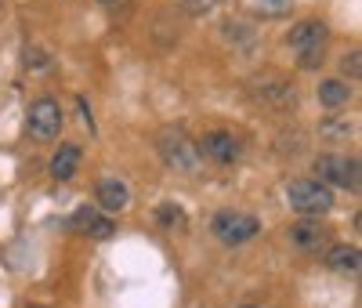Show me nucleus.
<instances>
[{
    "instance_id": "f257e3e1",
    "label": "nucleus",
    "mask_w": 362,
    "mask_h": 308,
    "mask_svg": "<svg viewBox=\"0 0 362 308\" xmlns=\"http://www.w3.org/2000/svg\"><path fill=\"white\" fill-rule=\"evenodd\" d=\"M290 47H293V55H297V69H319L322 66V55H326V44H329V29H326V22H319V18H305V22H297L293 29H290Z\"/></svg>"
},
{
    "instance_id": "f03ea898",
    "label": "nucleus",
    "mask_w": 362,
    "mask_h": 308,
    "mask_svg": "<svg viewBox=\"0 0 362 308\" xmlns=\"http://www.w3.org/2000/svg\"><path fill=\"white\" fill-rule=\"evenodd\" d=\"M156 149H160V156H163V164L170 167V171H177V174H199V167H203V156H199V145L181 131V127H163L160 131V138H156Z\"/></svg>"
},
{
    "instance_id": "7ed1b4c3",
    "label": "nucleus",
    "mask_w": 362,
    "mask_h": 308,
    "mask_svg": "<svg viewBox=\"0 0 362 308\" xmlns=\"http://www.w3.org/2000/svg\"><path fill=\"white\" fill-rule=\"evenodd\" d=\"M286 200L300 218H322V214L334 210V193L319 178H293L286 185Z\"/></svg>"
},
{
    "instance_id": "20e7f679",
    "label": "nucleus",
    "mask_w": 362,
    "mask_h": 308,
    "mask_svg": "<svg viewBox=\"0 0 362 308\" xmlns=\"http://www.w3.org/2000/svg\"><path fill=\"white\" fill-rule=\"evenodd\" d=\"M210 232H214L225 246H243L261 232V222L247 210H221V214H214V222H210Z\"/></svg>"
},
{
    "instance_id": "39448f33",
    "label": "nucleus",
    "mask_w": 362,
    "mask_h": 308,
    "mask_svg": "<svg viewBox=\"0 0 362 308\" xmlns=\"http://www.w3.org/2000/svg\"><path fill=\"white\" fill-rule=\"evenodd\" d=\"M315 174L322 185H337V189L358 193V160L341 156V152H322L315 156Z\"/></svg>"
},
{
    "instance_id": "423d86ee",
    "label": "nucleus",
    "mask_w": 362,
    "mask_h": 308,
    "mask_svg": "<svg viewBox=\"0 0 362 308\" xmlns=\"http://www.w3.org/2000/svg\"><path fill=\"white\" fill-rule=\"evenodd\" d=\"M62 105H58V98H37L33 105H29V120H25V127H29V138L33 142H54L58 135H62Z\"/></svg>"
},
{
    "instance_id": "0eeeda50",
    "label": "nucleus",
    "mask_w": 362,
    "mask_h": 308,
    "mask_svg": "<svg viewBox=\"0 0 362 308\" xmlns=\"http://www.w3.org/2000/svg\"><path fill=\"white\" fill-rule=\"evenodd\" d=\"M196 145H199V156H206L218 167H228V164H235L239 156H243V145H239V138H232L228 131H210Z\"/></svg>"
},
{
    "instance_id": "6e6552de",
    "label": "nucleus",
    "mask_w": 362,
    "mask_h": 308,
    "mask_svg": "<svg viewBox=\"0 0 362 308\" xmlns=\"http://www.w3.org/2000/svg\"><path fill=\"white\" fill-rule=\"evenodd\" d=\"M66 225H69V232H80V236H90V239H109L116 232V222L98 207H80Z\"/></svg>"
},
{
    "instance_id": "1a4fd4ad",
    "label": "nucleus",
    "mask_w": 362,
    "mask_h": 308,
    "mask_svg": "<svg viewBox=\"0 0 362 308\" xmlns=\"http://www.w3.org/2000/svg\"><path fill=\"white\" fill-rule=\"evenodd\" d=\"M80 160H83V149H80L76 142H66V145H58V152L51 156L47 174H51L54 181H73L76 171H80Z\"/></svg>"
},
{
    "instance_id": "9d476101",
    "label": "nucleus",
    "mask_w": 362,
    "mask_h": 308,
    "mask_svg": "<svg viewBox=\"0 0 362 308\" xmlns=\"http://www.w3.org/2000/svg\"><path fill=\"white\" fill-rule=\"evenodd\" d=\"M127 203H131L127 181H119V178H102L98 181V210L119 214V210H127Z\"/></svg>"
},
{
    "instance_id": "9b49d317",
    "label": "nucleus",
    "mask_w": 362,
    "mask_h": 308,
    "mask_svg": "<svg viewBox=\"0 0 362 308\" xmlns=\"http://www.w3.org/2000/svg\"><path fill=\"white\" fill-rule=\"evenodd\" d=\"M326 265L334 268L337 275H355L362 272V254H358V246L355 243H337V246H329L326 251Z\"/></svg>"
},
{
    "instance_id": "f8f14e48",
    "label": "nucleus",
    "mask_w": 362,
    "mask_h": 308,
    "mask_svg": "<svg viewBox=\"0 0 362 308\" xmlns=\"http://www.w3.org/2000/svg\"><path fill=\"white\" fill-rule=\"evenodd\" d=\"M326 239H329V232L319 225V218H305V222L290 225V243L300 246V251H322Z\"/></svg>"
},
{
    "instance_id": "ddd939ff",
    "label": "nucleus",
    "mask_w": 362,
    "mask_h": 308,
    "mask_svg": "<svg viewBox=\"0 0 362 308\" xmlns=\"http://www.w3.org/2000/svg\"><path fill=\"white\" fill-rule=\"evenodd\" d=\"M348 102H351V87H348L344 80H322V84H319V105L341 109V105H348Z\"/></svg>"
},
{
    "instance_id": "4468645a",
    "label": "nucleus",
    "mask_w": 362,
    "mask_h": 308,
    "mask_svg": "<svg viewBox=\"0 0 362 308\" xmlns=\"http://www.w3.org/2000/svg\"><path fill=\"white\" fill-rule=\"evenodd\" d=\"M250 8L264 18H283L293 8V0H250Z\"/></svg>"
},
{
    "instance_id": "2eb2a0df",
    "label": "nucleus",
    "mask_w": 362,
    "mask_h": 308,
    "mask_svg": "<svg viewBox=\"0 0 362 308\" xmlns=\"http://www.w3.org/2000/svg\"><path fill=\"white\" fill-rule=\"evenodd\" d=\"M358 58H362L358 51H351V55H344V58H341V73H344V76L358 80V73H362V62H358Z\"/></svg>"
},
{
    "instance_id": "dca6fc26",
    "label": "nucleus",
    "mask_w": 362,
    "mask_h": 308,
    "mask_svg": "<svg viewBox=\"0 0 362 308\" xmlns=\"http://www.w3.org/2000/svg\"><path fill=\"white\" fill-rule=\"evenodd\" d=\"M177 4H181V8H185L189 15H206L210 8H214V4H218V0H177Z\"/></svg>"
},
{
    "instance_id": "f3484780",
    "label": "nucleus",
    "mask_w": 362,
    "mask_h": 308,
    "mask_svg": "<svg viewBox=\"0 0 362 308\" xmlns=\"http://www.w3.org/2000/svg\"><path fill=\"white\" fill-rule=\"evenodd\" d=\"M160 222H163V225H177V222H181V210H177V207H170V203H167V207H160Z\"/></svg>"
},
{
    "instance_id": "a211bd4d",
    "label": "nucleus",
    "mask_w": 362,
    "mask_h": 308,
    "mask_svg": "<svg viewBox=\"0 0 362 308\" xmlns=\"http://www.w3.org/2000/svg\"><path fill=\"white\" fill-rule=\"evenodd\" d=\"M98 4H116V0H98Z\"/></svg>"
},
{
    "instance_id": "6ab92c4d",
    "label": "nucleus",
    "mask_w": 362,
    "mask_h": 308,
    "mask_svg": "<svg viewBox=\"0 0 362 308\" xmlns=\"http://www.w3.org/2000/svg\"><path fill=\"white\" fill-rule=\"evenodd\" d=\"M243 308H254V304H243Z\"/></svg>"
}]
</instances>
